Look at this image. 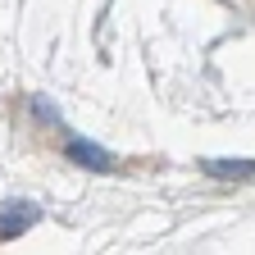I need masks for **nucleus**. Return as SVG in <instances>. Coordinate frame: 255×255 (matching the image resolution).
Returning a JSON list of instances; mask_svg holds the SVG:
<instances>
[{
  "instance_id": "3",
  "label": "nucleus",
  "mask_w": 255,
  "mask_h": 255,
  "mask_svg": "<svg viewBox=\"0 0 255 255\" xmlns=\"http://www.w3.org/2000/svg\"><path fill=\"white\" fill-rule=\"evenodd\" d=\"M201 169L210 178H255V159H205Z\"/></svg>"
},
{
  "instance_id": "2",
  "label": "nucleus",
  "mask_w": 255,
  "mask_h": 255,
  "mask_svg": "<svg viewBox=\"0 0 255 255\" xmlns=\"http://www.w3.org/2000/svg\"><path fill=\"white\" fill-rule=\"evenodd\" d=\"M69 159H78L82 169H96V173H105L114 169V159L101 150V146H87V141H69Z\"/></svg>"
},
{
  "instance_id": "1",
  "label": "nucleus",
  "mask_w": 255,
  "mask_h": 255,
  "mask_svg": "<svg viewBox=\"0 0 255 255\" xmlns=\"http://www.w3.org/2000/svg\"><path fill=\"white\" fill-rule=\"evenodd\" d=\"M37 219H41V210L32 201H5V205H0V242H5V237H23Z\"/></svg>"
}]
</instances>
